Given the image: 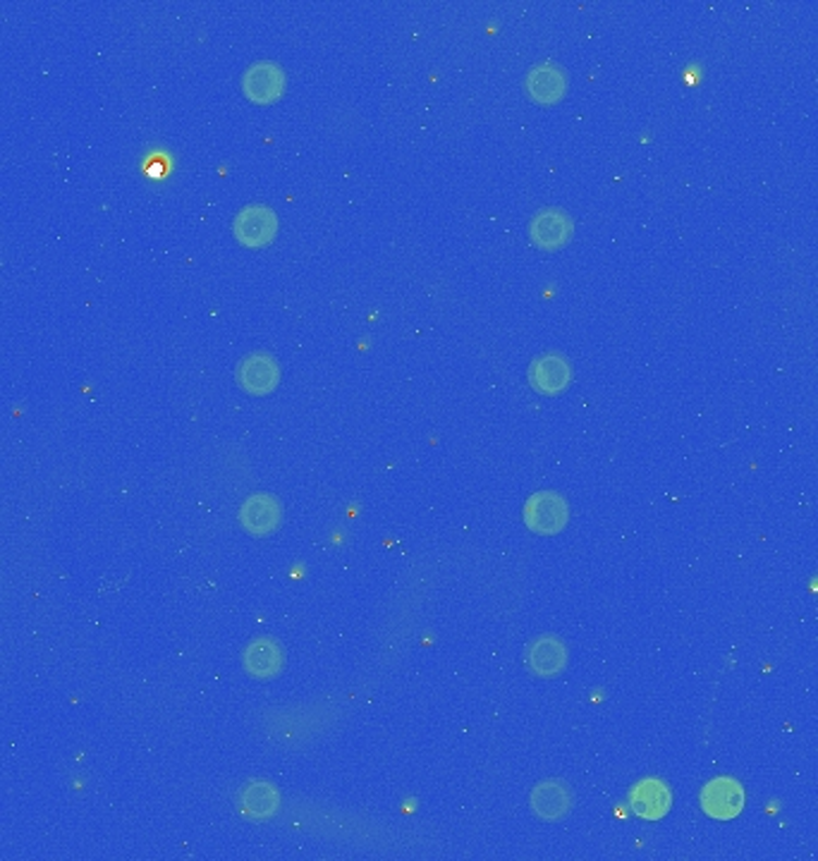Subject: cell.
<instances>
[{"label":"cell","mask_w":818,"mask_h":861,"mask_svg":"<svg viewBox=\"0 0 818 861\" xmlns=\"http://www.w3.org/2000/svg\"><path fill=\"white\" fill-rule=\"evenodd\" d=\"M570 521V507L563 495L555 491H536L524 503V525L541 537L560 533Z\"/></svg>","instance_id":"1"},{"label":"cell","mask_w":818,"mask_h":861,"mask_svg":"<svg viewBox=\"0 0 818 861\" xmlns=\"http://www.w3.org/2000/svg\"><path fill=\"white\" fill-rule=\"evenodd\" d=\"M233 233L244 247H266L278 235V216L266 204H249L237 211L233 221Z\"/></svg>","instance_id":"2"},{"label":"cell","mask_w":818,"mask_h":861,"mask_svg":"<svg viewBox=\"0 0 818 861\" xmlns=\"http://www.w3.org/2000/svg\"><path fill=\"white\" fill-rule=\"evenodd\" d=\"M242 89L252 103L271 106L285 94V72L273 60H259L244 72Z\"/></svg>","instance_id":"3"},{"label":"cell","mask_w":818,"mask_h":861,"mask_svg":"<svg viewBox=\"0 0 818 861\" xmlns=\"http://www.w3.org/2000/svg\"><path fill=\"white\" fill-rule=\"evenodd\" d=\"M701 809L716 821H730L742 814L744 790L735 778H713L701 790Z\"/></svg>","instance_id":"4"},{"label":"cell","mask_w":818,"mask_h":861,"mask_svg":"<svg viewBox=\"0 0 818 861\" xmlns=\"http://www.w3.org/2000/svg\"><path fill=\"white\" fill-rule=\"evenodd\" d=\"M237 383L249 395H268L280 383V367L268 352H252L237 364Z\"/></svg>","instance_id":"5"},{"label":"cell","mask_w":818,"mask_h":861,"mask_svg":"<svg viewBox=\"0 0 818 861\" xmlns=\"http://www.w3.org/2000/svg\"><path fill=\"white\" fill-rule=\"evenodd\" d=\"M283 521V505L271 493H254L240 507V525L254 537H268Z\"/></svg>","instance_id":"6"},{"label":"cell","mask_w":818,"mask_h":861,"mask_svg":"<svg viewBox=\"0 0 818 861\" xmlns=\"http://www.w3.org/2000/svg\"><path fill=\"white\" fill-rule=\"evenodd\" d=\"M575 235V223H572L570 213L560 209H544L532 218L529 237L539 249L555 251L565 247Z\"/></svg>","instance_id":"7"},{"label":"cell","mask_w":818,"mask_h":861,"mask_svg":"<svg viewBox=\"0 0 818 861\" xmlns=\"http://www.w3.org/2000/svg\"><path fill=\"white\" fill-rule=\"evenodd\" d=\"M524 89L539 106H553L567 94V75L555 63H539L524 77Z\"/></svg>","instance_id":"8"},{"label":"cell","mask_w":818,"mask_h":861,"mask_svg":"<svg viewBox=\"0 0 818 861\" xmlns=\"http://www.w3.org/2000/svg\"><path fill=\"white\" fill-rule=\"evenodd\" d=\"M529 383L541 395H560L572 383V367L563 355H541L529 367Z\"/></svg>","instance_id":"9"},{"label":"cell","mask_w":818,"mask_h":861,"mask_svg":"<svg viewBox=\"0 0 818 861\" xmlns=\"http://www.w3.org/2000/svg\"><path fill=\"white\" fill-rule=\"evenodd\" d=\"M670 804H673L670 787L658 778H646L634 785L630 792V807L644 821L663 819L670 811Z\"/></svg>","instance_id":"10"},{"label":"cell","mask_w":818,"mask_h":861,"mask_svg":"<svg viewBox=\"0 0 818 861\" xmlns=\"http://www.w3.org/2000/svg\"><path fill=\"white\" fill-rule=\"evenodd\" d=\"M572 804H575V797H572L570 785L563 780H544L532 792L534 814L544 821L565 819L572 811Z\"/></svg>","instance_id":"11"},{"label":"cell","mask_w":818,"mask_h":861,"mask_svg":"<svg viewBox=\"0 0 818 861\" xmlns=\"http://www.w3.org/2000/svg\"><path fill=\"white\" fill-rule=\"evenodd\" d=\"M524 661L536 677H555L565 671L567 649L558 637H539L524 651Z\"/></svg>","instance_id":"12"},{"label":"cell","mask_w":818,"mask_h":861,"mask_svg":"<svg viewBox=\"0 0 818 861\" xmlns=\"http://www.w3.org/2000/svg\"><path fill=\"white\" fill-rule=\"evenodd\" d=\"M283 649L273 639H254L244 651V668L256 680H273L283 671Z\"/></svg>","instance_id":"13"},{"label":"cell","mask_w":818,"mask_h":861,"mask_svg":"<svg viewBox=\"0 0 818 861\" xmlns=\"http://www.w3.org/2000/svg\"><path fill=\"white\" fill-rule=\"evenodd\" d=\"M240 802H242V811L247 816H252V819H271L278 811V807H280V797H278V790L271 783L252 780L242 790Z\"/></svg>","instance_id":"14"}]
</instances>
